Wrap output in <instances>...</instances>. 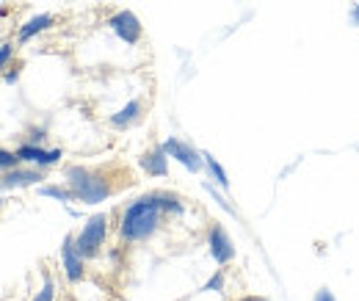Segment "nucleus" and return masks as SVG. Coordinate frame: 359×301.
Returning a JSON list of instances; mask_svg holds the SVG:
<instances>
[{
  "label": "nucleus",
  "instance_id": "obj_4",
  "mask_svg": "<svg viewBox=\"0 0 359 301\" xmlns=\"http://www.w3.org/2000/svg\"><path fill=\"white\" fill-rule=\"evenodd\" d=\"M108 25H111V31H114L125 44H138L141 36H144V28H141L138 17H135L133 11H128V8L116 11V14L108 20Z\"/></svg>",
  "mask_w": 359,
  "mask_h": 301
},
{
  "label": "nucleus",
  "instance_id": "obj_11",
  "mask_svg": "<svg viewBox=\"0 0 359 301\" xmlns=\"http://www.w3.org/2000/svg\"><path fill=\"white\" fill-rule=\"evenodd\" d=\"M144 116V100H130L122 111H116L114 116H111V125L114 128H130V125H135L138 119Z\"/></svg>",
  "mask_w": 359,
  "mask_h": 301
},
{
  "label": "nucleus",
  "instance_id": "obj_21",
  "mask_svg": "<svg viewBox=\"0 0 359 301\" xmlns=\"http://www.w3.org/2000/svg\"><path fill=\"white\" fill-rule=\"evenodd\" d=\"M17 78H20V72H17V69H14V72H6V83H14Z\"/></svg>",
  "mask_w": 359,
  "mask_h": 301
},
{
  "label": "nucleus",
  "instance_id": "obj_17",
  "mask_svg": "<svg viewBox=\"0 0 359 301\" xmlns=\"http://www.w3.org/2000/svg\"><path fill=\"white\" fill-rule=\"evenodd\" d=\"M222 288H224V274L219 271V274H216V276H213V279H210V282H208L202 290H219V293H222Z\"/></svg>",
  "mask_w": 359,
  "mask_h": 301
},
{
  "label": "nucleus",
  "instance_id": "obj_1",
  "mask_svg": "<svg viewBox=\"0 0 359 301\" xmlns=\"http://www.w3.org/2000/svg\"><path fill=\"white\" fill-rule=\"evenodd\" d=\"M163 199H161V191H152L147 196H138L135 202H130L122 218H119V235L122 241L128 243H141L147 238H152L161 227V218H163Z\"/></svg>",
  "mask_w": 359,
  "mask_h": 301
},
{
  "label": "nucleus",
  "instance_id": "obj_13",
  "mask_svg": "<svg viewBox=\"0 0 359 301\" xmlns=\"http://www.w3.org/2000/svg\"><path fill=\"white\" fill-rule=\"evenodd\" d=\"M205 155V169H208V174L216 180V185H222V188H229V177H226L224 166L210 155V152H202Z\"/></svg>",
  "mask_w": 359,
  "mask_h": 301
},
{
  "label": "nucleus",
  "instance_id": "obj_24",
  "mask_svg": "<svg viewBox=\"0 0 359 301\" xmlns=\"http://www.w3.org/2000/svg\"><path fill=\"white\" fill-rule=\"evenodd\" d=\"M357 8H359V3H357Z\"/></svg>",
  "mask_w": 359,
  "mask_h": 301
},
{
  "label": "nucleus",
  "instance_id": "obj_18",
  "mask_svg": "<svg viewBox=\"0 0 359 301\" xmlns=\"http://www.w3.org/2000/svg\"><path fill=\"white\" fill-rule=\"evenodd\" d=\"M205 188H208V191H210V194H213V199H216V202H219V205H222V208H224L226 213H235V208H232V205H229V202H226L224 196H219V194H216V191H213V185H210V182H205Z\"/></svg>",
  "mask_w": 359,
  "mask_h": 301
},
{
  "label": "nucleus",
  "instance_id": "obj_19",
  "mask_svg": "<svg viewBox=\"0 0 359 301\" xmlns=\"http://www.w3.org/2000/svg\"><path fill=\"white\" fill-rule=\"evenodd\" d=\"M11 53H14V44L3 42V50H0V61H3V67H8V61H11Z\"/></svg>",
  "mask_w": 359,
  "mask_h": 301
},
{
  "label": "nucleus",
  "instance_id": "obj_3",
  "mask_svg": "<svg viewBox=\"0 0 359 301\" xmlns=\"http://www.w3.org/2000/svg\"><path fill=\"white\" fill-rule=\"evenodd\" d=\"M105 235H108V215L94 213L83 224V229L75 235V246H78V252L86 260L97 257L100 249H102V243H105Z\"/></svg>",
  "mask_w": 359,
  "mask_h": 301
},
{
  "label": "nucleus",
  "instance_id": "obj_6",
  "mask_svg": "<svg viewBox=\"0 0 359 301\" xmlns=\"http://www.w3.org/2000/svg\"><path fill=\"white\" fill-rule=\"evenodd\" d=\"M163 149L169 152V158L180 161V163H182L185 169H191V172H202V166H205V155L196 152L191 144H185V141H180V138H166V141H163Z\"/></svg>",
  "mask_w": 359,
  "mask_h": 301
},
{
  "label": "nucleus",
  "instance_id": "obj_12",
  "mask_svg": "<svg viewBox=\"0 0 359 301\" xmlns=\"http://www.w3.org/2000/svg\"><path fill=\"white\" fill-rule=\"evenodd\" d=\"M53 22H55V17H53V14H36V17H31L28 22H22V25H20L17 39H20V42H28V39H34L36 34L47 31Z\"/></svg>",
  "mask_w": 359,
  "mask_h": 301
},
{
  "label": "nucleus",
  "instance_id": "obj_2",
  "mask_svg": "<svg viewBox=\"0 0 359 301\" xmlns=\"http://www.w3.org/2000/svg\"><path fill=\"white\" fill-rule=\"evenodd\" d=\"M67 188L83 205H97V202L108 199L114 191H119V185H111L108 174H102L100 169H86V166L67 169Z\"/></svg>",
  "mask_w": 359,
  "mask_h": 301
},
{
  "label": "nucleus",
  "instance_id": "obj_9",
  "mask_svg": "<svg viewBox=\"0 0 359 301\" xmlns=\"http://www.w3.org/2000/svg\"><path fill=\"white\" fill-rule=\"evenodd\" d=\"M138 163H141V169L149 174V177H166V174H169V152H166L163 144H161V147L144 152Z\"/></svg>",
  "mask_w": 359,
  "mask_h": 301
},
{
  "label": "nucleus",
  "instance_id": "obj_16",
  "mask_svg": "<svg viewBox=\"0 0 359 301\" xmlns=\"http://www.w3.org/2000/svg\"><path fill=\"white\" fill-rule=\"evenodd\" d=\"M53 290H55V285H53V279L47 276L45 285L39 288V293H36V296H34L31 301H53Z\"/></svg>",
  "mask_w": 359,
  "mask_h": 301
},
{
  "label": "nucleus",
  "instance_id": "obj_14",
  "mask_svg": "<svg viewBox=\"0 0 359 301\" xmlns=\"http://www.w3.org/2000/svg\"><path fill=\"white\" fill-rule=\"evenodd\" d=\"M39 194H42V196H53V199H58V202H72V199H75L72 191H69V188H61V185H45V188H39Z\"/></svg>",
  "mask_w": 359,
  "mask_h": 301
},
{
  "label": "nucleus",
  "instance_id": "obj_20",
  "mask_svg": "<svg viewBox=\"0 0 359 301\" xmlns=\"http://www.w3.org/2000/svg\"><path fill=\"white\" fill-rule=\"evenodd\" d=\"M313 301H337V299H334V293H332L329 288H320V290L313 296Z\"/></svg>",
  "mask_w": 359,
  "mask_h": 301
},
{
  "label": "nucleus",
  "instance_id": "obj_8",
  "mask_svg": "<svg viewBox=\"0 0 359 301\" xmlns=\"http://www.w3.org/2000/svg\"><path fill=\"white\" fill-rule=\"evenodd\" d=\"M17 155H20V161L34 163V166H53V163H58L64 158L61 149H42L39 144H22L17 149Z\"/></svg>",
  "mask_w": 359,
  "mask_h": 301
},
{
  "label": "nucleus",
  "instance_id": "obj_23",
  "mask_svg": "<svg viewBox=\"0 0 359 301\" xmlns=\"http://www.w3.org/2000/svg\"><path fill=\"white\" fill-rule=\"evenodd\" d=\"M351 20H354V22L359 25V8H354V11H351Z\"/></svg>",
  "mask_w": 359,
  "mask_h": 301
},
{
  "label": "nucleus",
  "instance_id": "obj_22",
  "mask_svg": "<svg viewBox=\"0 0 359 301\" xmlns=\"http://www.w3.org/2000/svg\"><path fill=\"white\" fill-rule=\"evenodd\" d=\"M241 301H271V299H263V296H246V299H241Z\"/></svg>",
  "mask_w": 359,
  "mask_h": 301
},
{
  "label": "nucleus",
  "instance_id": "obj_10",
  "mask_svg": "<svg viewBox=\"0 0 359 301\" xmlns=\"http://www.w3.org/2000/svg\"><path fill=\"white\" fill-rule=\"evenodd\" d=\"M39 180H45L36 169H8L3 172V191H11V188H28V185H39Z\"/></svg>",
  "mask_w": 359,
  "mask_h": 301
},
{
  "label": "nucleus",
  "instance_id": "obj_15",
  "mask_svg": "<svg viewBox=\"0 0 359 301\" xmlns=\"http://www.w3.org/2000/svg\"><path fill=\"white\" fill-rule=\"evenodd\" d=\"M22 161H20V155L17 152H8V149H3L0 152V166H3V172H8V169H17Z\"/></svg>",
  "mask_w": 359,
  "mask_h": 301
},
{
  "label": "nucleus",
  "instance_id": "obj_5",
  "mask_svg": "<svg viewBox=\"0 0 359 301\" xmlns=\"http://www.w3.org/2000/svg\"><path fill=\"white\" fill-rule=\"evenodd\" d=\"M208 249H210V257L216 260L219 265H226L229 260L235 257V246H232V238L219 221L210 224L208 229Z\"/></svg>",
  "mask_w": 359,
  "mask_h": 301
},
{
  "label": "nucleus",
  "instance_id": "obj_7",
  "mask_svg": "<svg viewBox=\"0 0 359 301\" xmlns=\"http://www.w3.org/2000/svg\"><path fill=\"white\" fill-rule=\"evenodd\" d=\"M83 255L78 252V246H75V235H69L67 241H64V246H61V262H64V271H67V279L69 282H81L83 279Z\"/></svg>",
  "mask_w": 359,
  "mask_h": 301
}]
</instances>
